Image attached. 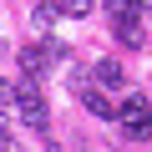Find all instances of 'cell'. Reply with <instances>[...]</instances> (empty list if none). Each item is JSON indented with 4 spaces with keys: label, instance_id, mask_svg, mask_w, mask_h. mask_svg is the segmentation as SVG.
<instances>
[{
    "label": "cell",
    "instance_id": "cell-1",
    "mask_svg": "<svg viewBox=\"0 0 152 152\" xmlns=\"http://www.w3.org/2000/svg\"><path fill=\"white\" fill-rule=\"evenodd\" d=\"M117 122L127 127V142H142V137L152 132V96H142V91L122 96V102H117Z\"/></svg>",
    "mask_w": 152,
    "mask_h": 152
},
{
    "label": "cell",
    "instance_id": "cell-2",
    "mask_svg": "<svg viewBox=\"0 0 152 152\" xmlns=\"http://www.w3.org/2000/svg\"><path fill=\"white\" fill-rule=\"evenodd\" d=\"M10 107H15V112H20L36 132H46V127H51V112H46V96H41V86H36V81H20Z\"/></svg>",
    "mask_w": 152,
    "mask_h": 152
},
{
    "label": "cell",
    "instance_id": "cell-3",
    "mask_svg": "<svg viewBox=\"0 0 152 152\" xmlns=\"http://www.w3.org/2000/svg\"><path fill=\"white\" fill-rule=\"evenodd\" d=\"M51 56H61V46H26V51H20V71L36 81V76L51 66Z\"/></svg>",
    "mask_w": 152,
    "mask_h": 152
},
{
    "label": "cell",
    "instance_id": "cell-4",
    "mask_svg": "<svg viewBox=\"0 0 152 152\" xmlns=\"http://www.w3.org/2000/svg\"><path fill=\"white\" fill-rule=\"evenodd\" d=\"M117 41L137 51V46L147 41V31H142V20H137V15H117Z\"/></svg>",
    "mask_w": 152,
    "mask_h": 152
},
{
    "label": "cell",
    "instance_id": "cell-5",
    "mask_svg": "<svg viewBox=\"0 0 152 152\" xmlns=\"http://www.w3.org/2000/svg\"><path fill=\"white\" fill-rule=\"evenodd\" d=\"M91 76H96V86H122V81H127V66H122V61H96Z\"/></svg>",
    "mask_w": 152,
    "mask_h": 152
},
{
    "label": "cell",
    "instance_id": "cell-6",
    "mask_svg": "<svg viewBox=\"0 0 152 152\" xmlns=\"http://www.w3.org/2000/svg\"><path fill=\"white\" fill-rule=\"evenodd\" d=\"M86 107H91V117H117V102L107 91H86Z\"/></svg>",
    "mask_w": 152,
    "mask_h": 152
},
{
    "label": "cell",
    "instance_id": "cell-7",
    "mask_svg": "<svg viewBox=\"0 0 152 152\" xmlns=\"http://www.w3.org/2000/svg\"><path fill=\"white\" fill-rule=\"evenodd\" d=\"M51 5H56V15H91L96 0H51Z\"/></svg>",
    "mask_w": 152,
    "mask_h": 152
},
{
    "label": "cell",
    "instance_id": "cell-8",
    "mask_svg": "<svg viewBox=\"0 0 152 152\" xmlns=\"http://www.w3.org/2000/svg\"><path fill=\"white\" fill-rule=\"evenodd\" d=\"M112 15H137V0H107Z\"/></svg>",
    "mask_w": 152,
    "mask_h": 152
},
{
    "label": "cell",
    "instance_id": "cell-9",
    "mask_svg": "<svg viewBox=\"0 0 152 152\" xmlns=\"http://www.w3.org/2000/svg\"><path fill=\"white\" fill-rule=\"evenodd\" d=\"M10 102H15V86H10V81H5V76H0V112H5V107H10Z\"/></svg>",
    "mask_w": 152,
    "mask_h": 152
},
{
    "label": "cell",
    "instance_id": "cell-10",
    "mask_svg": "<svg viewBox=\"0 0 152 152\" xmlns=\"http://www.w3.org/2000/svg\"><path fill=\"white\" fill-rule=\"evenodd\" d=\"M36 20H41V26H51V20H56V5H51V0H46V5H36Z\"/></svg>",
    "mask_w": 152,
    "mask_h": 152
},
{
    "label": "cell",
    "instance_id": "cell-11",
    "mask_svg": "<svg viewBox=\"0 0 152 152\" xmlns=\"http://www.w3.org/2000/svg\"><path fill=\"white\" fill-rule=\"evenodd\" d=\"M137 10H152V0H137Z\"/></svg>",
    "mask_w": 152,
    "mask_h": 152
}]
</instances>
